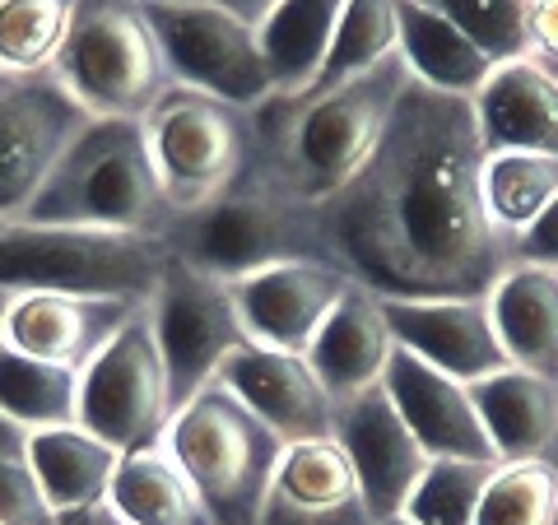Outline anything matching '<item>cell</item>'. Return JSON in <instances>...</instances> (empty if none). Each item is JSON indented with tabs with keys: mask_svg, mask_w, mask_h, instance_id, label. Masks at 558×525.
I'll return each mask as SVG.
<instances>
[{
	"mask_svg": "<svg viewBox=\"0 0 558 525\" xmlns=\"http://www.w3.org/2000/svg\"><path fill=\"white\" fill-rule=\"evenodd\" d=\"M75 0H0V75L24 80L51 70Z\"/></svg>",
	"mask_w": 558,
	"mask_h": 525,
	"instance_id": "31",
	"label": "cell"
},
{
	"mask_svg": "<svg viewBox=\"0 0 558 525\" xmlns=\"http://www.w3.org/2000/svg\"><path fill=\"white\" fill-rule=\"evenodd\" d=\"M475 102L484 149L558 154V80L535 61H508L488 75Z\"/></svg>",
	"mask_w": 558,
	"mask_h": 525,
	"instance_id": "21",
	"label": "cell"
},
{
	"mask_svg": "<svg viewBox=\"0 0 558 525\" xmlns=\"http://www.w3.org/2000/svg\"><path fill=\"white\" fill-rule=\"evenodd\" d=\"M330 437L344 447L349 465H354L373 525L405 512L414 484L424 479V469H428L433 456L424 451V442L410 432L405 418H400L387 381H377V387L340 400Z\"/></svg>",
	"mask_w": 558,
	"mask_h": 525,
	"instance_id": "13",
	"label": "cell"
},
{
	"mask_svg": "<svg viewBox=\"0 0 558 525\" xmlns=\"http://www.w3.org/2000/svg\"><path fill=\"white\" fill-rule=\"evenodd\" d=\"M517 266H545L558 270V196L545 205L526 233H517Z\"/></svg>",
	"mask_w": 558,
	"mask_h": 525,
	"instance_id": "36",
	"label": "cell"
},
{
	"mask_svg": "<svg viewBox=\"0 0 558 525\" xmlns=\"http://www.w3.org/2000/svg\"><path fill=\"white\" fill-rule=\"evenodd\" d=\"M502 461H465V456H433L424 479L414 484L405 516L424 525H475L480 498Z\"/></svg>",
	"mask_w": 558,
	"mask_h": 525,
	"instance_id": "33",
	"label": "cell"
},
{
	"mask_svg": "<svg viewBox=\"0 0 558 525\" xmlns=\"http://www.w3.org/2000/svg\"><path fill=\"white\" fill-rule=\"evenodd\" d=\"M256 525H373L359 475L336 437L289 442Z\"/></svg>",
	"mask_w": 558,
	"mask_h": 525,
	"instance_id": "18",
	"label": "cell"
},
{
	"mask_svg": "<svg viewBox=\"0 0 558 525\" xmlns=\"http://www.w3.org/2000/svg\"><path fill=\"white\" fill-rule=\"evenodd\" d=\"M549 75H554V80H558V65H554V70H549Z\"/></svg>",
	"mask_w": 558,
	"mask_h": 525,
	"instance_id": "44",
	"label": "cell"
},
{
	"mask_svg": "<svg viewBox=\"0 0 558 525\" xmlns=\"http://www.w3.org/2000/svg\"><path fill=\"white\" fill-rule=\"evenodd\" d=\"M28 223H75L163 237L178 219L154 168L145 121L94 117L28 205Z\"/></svg>",
	"mask_w": 558,
	"mask_h": 525,
	"instance_id": "3",
	"label": "cell"
},
{
	"mask_svg": "<svg viewBox=\"0 0 558 525\" xmlns=\"http://www.w3.org/2000/svg\"><path fill=\"white\" fill-rule=\"evenodd\" d=\"M172 418H178V395L149 312L140 307L117 330V340L80 373V424L126 456V451L163 447Z\"/></svg>",
	"mask_w": 558,
	"mask_h": 525,
	"instance_id": "9",
	"label": "cell"
},
{
	"mask_svg": "<svg viewBox=\"0 0 558 525\" xmlns=\"http://www.w3.org/2000/svg\"><path fill=\"white\" fill-rule=\"evenodd\" d=\"M554 525H558V521H554Z\"/></svg>",
	"mask_w": 558,
	"mask_h": 525,
	"instance_id": "46",
	"label": "cell"
},
{
	"mask_svg": "<svg viewBox=\"0 0 558 525\" xmlns=\"http://www.w3.org/2000/svg\"><path fill=\"white\" fill-rule=\"evenodd\" d=\"M400 57L418 84L457 98H475L498 70L488 51H480L457 24L418 0H400Z\"/></svg>",
	"mask_w": 558,
	"mask_h": 525,
	"instance_id": "25",
	"label": "cell"
},
{
	"mask_svg": "<svg viewBox=\"0 0 558 525\" xmlns=\"http://www.w3.org/2000/svg\"><path fill=\"white\" fill-rule=\"evenodd\" d=\"M117 465H121V451L94 437L84 424L33 432V469H38L43 493L57 506L61 521H75L89 506L108 502Z\"/></svg>",
	"mask_w": 558,
	"mask_h": 525,
	"instance_id": "24",
	"label": "cell"
},
{
	"mask_svg": "<svg viewBox=\"0 0 558 525\" xmlns=\"http://www.w3.org/2000/svg\"><path fill=\"white\" fill-rule=\"evenodd\" d=\"M554 521H558V465L549 456L502 461L475 512V525H554Z\"/></svg>",
	"mask_w": 558,
	"mask_h": 525,
	"instance_id": "32",
	"label": "cell"
},
{
	"mask_svg": "<svg viewBox=\"0 0 558 525\" xmlns=\"http://www.w3.org/2000/svg\"><path fill=\"white\" fill-rule=\"evenodd\" d=\"M377 525H424V521H414V516L400 512V516H387V521H377Z\"/></svg>",
	"mask_w": 558,
	"mask_h": 525,
	"instance_id": "40",
	"label": "cell"
},
{
	"mask_svg": "<svg viewBox=\"0 0 558 525\" xmlns=\"http://www.w3.org/2000/svg\"><path fill=\"white\" fill-rule=\"evenodd\" d=\"M475 102L410 80L368 154L317 205L330 266L377 297H488L517 270V237L484 205Z\"/></svg>",
	"mask_w": 558,
	"mask_h": 525,
	"instance_id": "1",
	"label": "cell"
},
{
	"mask_svg": "<svg viewBox=\"0 0 558 525\" xmlns=\"http://www.w3.org/2000/svg\"><path fill=\"white\" fill-rule=\"evenodd\" d=\"M108 502L131 525H219L215 512L205 506L201 488L191 484V475L168 447L126 451L117 465Z\"/></svg>",
	"mask_w": 558,
	"mask_h": 525,
	"instance_id": "26",
	"label": "cell"
},
{
	"mask_svg": "<svg viewBox=\"0 0 558 525\" xmlns=\"http://www.w3.org/2000/svg\"><path fill=\"white\" fill-rule=\"evenodd\" d=\"M145 139L159 168V182L178 215H191L229 191L252 159V112L223 98H209L186 84L154 102L145 117Z\"/></svg>",
	"mask_w": 558,
	"mask_h": 525,
	"instance_id": "8",
	"label": "cell"
},
{
	"mask_svg": "<svg viewBox=\"0 0 558 525\" xmlns=\"http://www.w3.org/2000/svg\"><path fill=\"white\" fill-rule=\"evenodd\" d=\"M381 312L400 349L465 387L508 367L488 297H381Z\"/></svg>",
	"mask_w": 558,
	"mask_h": 525,
	"instance_id": "15",
	"label": "cell"
},
{
	"mask_svg": "<svg viewBox=\"0 0 558 525\" xmlns=\"http://www.w3.org/2000/svg\"><path fill=\"white\" fill-rule=\"evenodd\" d=\"M470 400L480 410V424L494 442L498 461H531L554 456L558 442V381H545L526 367H498L480 381H470Z\"/></svg>",
	"mask_w": 558,
	"mask_h": 525,
	"instance_id": "22",
	"label": "cell"
},
{
	"mask_svg": "<svg viewBox=\"0 0 558 525\" xmlns=\"http://www.w3.org/2000/svg\"><path fill=\"white\" fill-rule=\"evenodd\" d=\"M51 75L89 117L121 121H145L172 89V70L145 20V0H75Z\"/></svg>",
	"mask_w": 558,
	"mask_h": 525,
	"instance_id": "6",
	"label": "cell"
},
{
	"mask_svg": "<svg viewBox=\"0 0 558 525\" xmlns=\"http://www.w3.org/2000/svg\"><path fill=\"white\" fill-rule=\"evenodd\" d=\"M219 381L266 424L279 442H312L336 428V400L312 373L303 354H275V349L242 344L219 367Z\"/></svg>",
	"mask_w": 558,
	"mask_h": 525,
	"instance_id": "17",
	"label": "cell"
},
{
	"mask_svg": "<svg viewBox=\"0 0 558 525\" xmlns=\"http://www.w3.org/2000/svg\"><path fill=\"white\" fill-rule=\"evenodd\" d=\"M349 284L354 279L326 260H284V266L229 279V293L247 344L275 349V354H307Z\"/></svg>",
	"mask_w": 558,
	"mask_h": 525,
	"instance_id": "14",
	"label": "cell"
},
{
	"mask_svg": "<svg viewBox=\"0 0 558 525\" xmlns=\"http://www.w3.org/2000/svg\"><path fill=\"white\" fill-rule=\"evenodd\" d=\"M89 121L94 117L51 70L10 80L0 89V223L28 215L33 196Z\"/></svg>",
	"mask_w": 558,
	"mask_h": 525,
	"instance_id": "12",
	"label": "cell"
},
{
	"mask_svg": "<svg viewBox=\"0 0 558 525\" xmlns=\"http://www.w3.org/2000/svg\"><path fill=\"white\" fill-rule=\"evenodd\" d=\"M405 57L381 61L368 75L307 89L270 94L252 108V168L289 191L303 205H326L336 191L368 163L381 131L396 112V98L410 84Z\"/></svg>",
	"mask_w": 558,
	"mask_h": 525,
	"instance_id": "2",
	"label": "cell"
},
{
	"mask_svg": "<svg viewBox=\"0 0 558 525\" xmlns=\"http://www.w3.org/2000/svg\"><path fill=\"white\" fill-rule=\"evenodd\" d=\"M5 312H10V293H0V326H5Z\"/></svg>",
	"mask_w": 558,
	"mask_h": 525,
	"instance_id": "41",
	"label": "cell"
},
{
	"mask_svg": "<svg viewBox=\"0 0 558 525\" xmlns=\"http://www.w3.org/2000/svg\"><path fill=\"white\" fill-rule=\"evenodd\" d=\"M75 525H131L126 516H117V506L112 502H98V506H89L84 516H75Z\"/></svg>",
	"mask_w": 558,
	"mask_h": 525,
	"instance_id": "39",
	"label": "cell"
},
{
	"mask_svg": "<svg viewBox=\"0 0 558 525\" xmlns=\"http://www.w3.org/2000/svg\"><path fill=\"white\" fill-rule=\"evenodd\" d=\"M549 461H554V465H558V442H554V456H549Z\"/></svg>",
	"mask_w": 558,
	"mask_h": 525,
	"instance_id": "42",
	"label": "cell"
},
{
	"mask_svg": "<svg viewBox=\"0 0 558 525\" xmlns=\"http://www.w3.org/2000/svg\"><path fill=\"white\" fill-rule=\"evenodd\" d=\"M0 525H5V521H0Z\"/></svg>",
	"mask_w": 558,
	"mask_h": 525,
	"instance_id": "45",
	"label": "cell"
},
{
	"mask_svg": "<svg viewBox=\"0 0 558 525\" xmlns=\"http://www.w3.org/2000/svg\"><path fill=\"white\" fill-rule=\"evenodd\" d=\"M558 196V154L494 149L484 159V205L498 229L526 233Z\"/></svg>",
	"mask_w": 558,
	"mask_h": 525,
	"instance_id": "29",
	"label": "cell"
},
{
	"mask_svg": "<svg viewBox=\"0 0 558 525\" xmlns=\"http://www.w3.org/2000/svg\"><path fill=\"white\" fill-rule=\"evenodd\" d=\"M168 242L75 223H0V293H80L149 303L168 270Z\"/></svg>",
	"mask_w": 558,
	"mask_h": 525,
	"instance_id": "5",
	"label": "cell"
},
{
	"mask_svg": "<svg viewBox=\"0 0 558 525\" xmlns=\"http://www.w3.org/2000/svg\"><path fill=\"white\" fill-rule=\"evenodd\" d=\"M498 340L512 367L558 381V270L517 266L488 293Z\"/></svg>",
	"mask_w": 558,
	"mask_h": 525,
	"instance_id": "23",
	"label": "cell"
},
{
	"mask_svg": "<svg viewBox=\"0 0 558 525\" xmlns=\"http://www.w3.org/2000/svg\"><path fill=\"white\" fill-rule=\"evenodd\" d=\"M5 84H10V75H0V89H5Z\"/></svg>",
	"mask_w": 558,
	"mask_h": 525,
	"instance_id": "43",
	"label": "cell"
},
{
	"mask_svg": "<svg viewBox=\"0 0 558 525\" xmlns=\"http://www.w3.org/2000/svg\"><path fill=\"white\" fill-rule=\"evenodd\" d=\"M145 20L163 47L172 84L223 98L233 108H256L275 94L260 33L209 0H145Z\"/></svg>",
	"mask_w": 558,
	"mask_h": 525,
	"instance_id": "10",
	"label": "cell"
},
{
	"mask_svg": "<svg viewBox=\"0 0 558 525\" xmlns=\"http://www.w3.org/2000/svg\"><path fill=\"white\" fill-rule=\"evenodd\" d=\"M391 349H396V340H391L387 312H381V297L349 284L303 358L312 363V373H317L326 395L340 405V400L368 391L387 377Z\"/></svg>",
	"mask_w": 558,
	"mask_h": 525,
	"instance_id": "20",
	"label": "cell"
},
{
	"mask_svg": "<svg viewBox=\"0 0 558 525\" xmlns=\"http://www.w3.org/2000/svg\"><path fill=\"white\" fill-rule=\"evenodd\" d=\"M0 521L5 525H65L47 502L33 469V432L0 414Z\"/></svg>",
	"mask_w": 558,
	"mask_h": 525,
	"instance_id": "35",
	"label": "cell"
},
{
	"mask_svg": "<svg viewBox=\"0 0 558 525\" xmlns=\"http://www.w3.org/2000/svg\"><path fill=\"white\" fill-rule=\"evenodd\" d=\"M387 391L396 400L400 418L410 424V432L424 442L428 456H465V461H498L494 442L480 424V410L470 400V387L457 377L428 367L410 349H391L387 363Z\"/></svg>",
	"mask_w": 558,
	"mask_h": 525,
	"instance_id": "19",
	"label": "cell"
},
{
	"mask_svg": "<svg viewBox=\"0 0 558 525\" xmlns=\"http://www.w3.org/2000/svg\"><path fill=\"white\" fill-rule=\"evenodd\" d=\"M209 5H223L229 14H238V20H247L252 28L266 24V14L279 5V0H209Z\"/></svg>",
	"mask_w": 558,
	"mask_h": 525,
	"instance_id": "38",
	"label": "cell"
},
{
	"mask_svg": "<svg viewBox=\"0 0 558 525\" xmlns=\"http://www.w3.org/2000/svg\"><path fill=\"white\" fill-rule=\"evenodd\" d=\"M531 61L558 65V0H531Z\"/></svg>",
	"mask_w": 558,
	"mask_h": 525,
	"instance_id": "37",
	"label": "cell"
},
{
	"mask_svg": "<svg viewBox=\"0 0 558 525\" xmlns=\"http://www.w3.org/2000/svg\"><path fill=\"white\" fill-rule=\"evenodd\" d=\"M349 0H279L260 24V51H266V70L275 94L307 89L322 75L326 51L336 42V28L344 20Z\"/></svg>",
	"mask_w": 558,
	"mask_h": 525,
	"instance_id": "27",
	"label": "cell"
},
{
	"mask_svg": "<svg viewBox=\"0 0 558 525\" xmlns=\"http://www.w3.org/2000/svg\"><path fill=\"white\" fill-rule=\"evenodd\" d=\"M163 447L201 488L219 525H256L284 442L215 377L172 418Z\"/></svg>",
	"mask_w": 558,
	"mask_h": 525,
	"instance_id": "7",
	"label": "cell"
},
{
	"mask_svg": "<svg viewBox=\"0 0 558 525\" xmlns=\"http://www.w3.org/2000/svg\"><path fill=\"white\" fill-rule=\"evenodd\" d=\"M0 414L28 432L80 424V373L20 354L10 340H0Z\"/></svg>",
	"mask_w": 558,
	"mask_h": 525,
	"instance_id": "28",
	"label": "cell"
},
{
	"mask_svg": "<svg viewBox=\"0 0 558 525\" xmlns=\"http://www.w3.org/2000/svg\"><path fill=\"white\" fill-rule=\"evenodd\" d=\"M145 312H149L154 340H159V354L168 363L178 410L191 395H201L219 377V367L247 344V330L238 321L229 284L215 274L191 270L178 256L168 260Z\"/></svg>",
	"mask_w": 558,
	"mask_h": 525,
	"instance_id": "11",
	"label": "cell"
},
{
	"mask_svg": "<svg viewBox=\"0 0 558 525\" xmlns=\"http://www.w3.org/2000/svg\"><path fill=\"white\" fill-rule=\"evenodd\" d=\"M145 303L135 297H80V293H14L0 340H10L20 354L84 373L102 349L117 340Z\"/></svg>",
	"mask_w": 558,
	"mask_h": 525,
	"instance_id": "16",
	"label": "cell"
},
{
	"mask_svg": "<svg viewBox=\"0 0 558 525\" xmlns=\"http://www.w3.org/2000/svg\"><path fill=\"white\" fill-rule=\"evenodd\" d=\"M163 242L191 270L215 274L223 284L266 266H284V260H326L330 266L317 205L293 200L252 163L209 205L172 219Z\"/></svg>",
	"mask_w": 558,
	"mask_h": 525,
	"instance_id": "4",
	"label": "cell"
},
{
	"mask_svg": "<svg viewBox=\"0 0 558 525\" xmlns=\"http://www.w3.org/2000/svg\"><path fill=\"white\" fill-rule=\"evenodd\" d=\"M451 20L498 65L531 61V0H418Z\"/></svg>",
	"mask_w": 558,
	"mask_h": 525,
	"instance_id": "34",
	"label": "cell"
},
{
	"mask_svg": "<svg viewBox=\"0 0 558 525\" xmlns=\"http://www.w3.org/2000/svg\"><path fill=\"white\" fill-rule=\"evenodd\" d=\"M396 51H400V0H349L317 80L340 84L368 75L381 61H391Z\"/></svg>",
	"mask_w": 558,
	"mask_h": 525,
	"instance_id": "30",
	"label": "cell"
}]
</instances>
